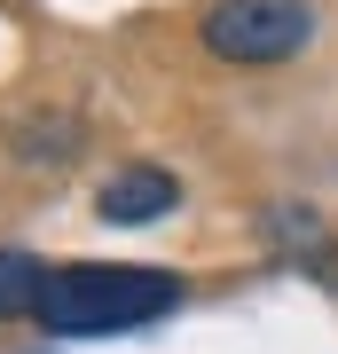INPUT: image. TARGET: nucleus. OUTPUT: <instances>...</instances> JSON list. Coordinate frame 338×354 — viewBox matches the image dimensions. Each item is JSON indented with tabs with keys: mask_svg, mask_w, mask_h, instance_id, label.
Masks as SVG:
<instances>
[{
	"mask_svg": "<svg viewBox=\"0 0 338 354\" xmlns=\"http://www.w3.org/2000/svg\"><path fill=\"white\" fill-rule=\"evenodd\" d=\"M48 276H55V268L39 260V252H24V244H0V323H8V315H39V291H48Z\"/></svg>",
	"mask_w": 338,
	"mask_h": 354,
	"instance_id": "5",
	"label": "nucleus"
},
{
	"mask_svg": "<svg viewBox=\"0 0 338 354\" xmlns=\"http://www.w3.org/2000/svg\"><path fill=\"white\" fill-rule=\"evenodd\" d=\"M189 299V283L173 268H134V260H71L55 268L39 291V330L48 339H126V330H150Z\"/></svg>",
	"mask_w": 338,
	"mask_h": 354,
	"instance_id": "1",
	"label": "nucleus"
},
{
	"mask_svg": "<svg viewBox=\"0 0 338 354\" xmlns=\"http://www.w3.org/2000/svg\"><path fill=\"white\" fill-rule=\"evenodd\" d=\"M260 244H267L276 260L307 268L314 283H330V291H338V236H330V221L314 213V205H299V197L267 205V213H260Z\"/></svg>",
	"mask_w": 338,
	"mask_h": 354,
	"instance_id": "3",
	"label": "nucleus"
},
{
	"mask_svg": "<svg viewBox=\"0 0 338 354\" xmlns=\"http://www.w3.org/2000/svg\"><path fill=\"white\" fill-rule=\"evenodd\" d=\"M197 39H205L213 64H236V71L291 64V55L314 39V8L307 0H213Z\"/></svg>",
	"mask_w": 338,
	"mask_h": 354,
	"instance_id": "2",
	"label": "nucleus"
},
{
	"mask_svg": "<svg viewBox=\"0 0 338 354\" xmlns=\"http://www.w3.org/2000/svg\"><path fill=\"white\" fill-rule=\"evenodd\" d=\"M181 205V181L165 174V165H118L111 181L95 189V221H111V228H150L165 221Z\"/></svg>",
	"mask_w": 338,
	"mask_h": 354,
	"instance_id": "4",
	"label": "nucleus"
},
{
	"mask_svg": "<svg viewBox=\"0 0 338 354\" xmlns=\"http://www.w3.org/2000/svg\"><path fill=\"white\" fill-rule=\"evenodd\" d=\"M71 150H79V118H63V111H55V118H24V127H16V158H32V165H39V158L63 165Z\"/></svg>",
	"mask_w": 338,
	"mask_h": 354,
	"instance_id": "6",
	"label": "nucleus"
}]
</instances>
